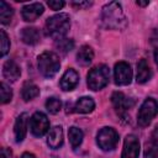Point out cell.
Wrapping results in <instances>:
<instances>
[{
  "label": "cell",
  "mask_w": 158,
  "mask_h": 158,
  "mask_svg": "<svg viewBox=\"0 0 158 158\" xmlns=\"http://www.w3.org/2000/svg\"><path fill=\"white\" fill-rule=\"evenodd\" d=\"M102 22L109 28H123L126 26V19L122 12V7L118 2L111 1L102 7L101 15Z\"/></svg>",
  "instance_id": "cell-1"
},
{
  "label": "cell",
  "mask_w": 158,
  "mask_h": 158,
  "mask_svg": "<svg viewBox=\"0 0 158 158\" xmlns=\"http://www.w3.org/2000/svg\"><path fill=\"white\" fill-rule=\"evenodd\" d=\"M47 143L51 148H59L63 144V130L60 126H54L51 128L47 138Z\"/></svg>",
  "instance_id": "cell-15"
},
{
  "label": "cell",
  "mask_w": 158,
  "mask_h": 158,
  "mask_svg": "<svg viewBox=\"0 0 158 158\" xmlns=\"http://www.w3.org/2000/svg\"><path fill=\"white\" fill-rule=\"evenodd\" d=\"M154 58H156V63L158 65V49H156V52H154Z\"/></svg>",
  "instance_id": "cell-35"
},
{
  "label": "cell",
  "mask_w": 158,
  "mask_h": 158,
  "mask_svg": "<svg viewBox=\"0 0 158 158\" xmlns=\"http://www.w3.org/2000/svg\"><path fill=\"white\" fill-rule=\"evenodd\" d=\"M30 128L33 136L36 137L43 136L49 130V121L47 116L41 111L35 112L30 120Z\"/></svg>",
  "instance_id": "cell-7"
},
{
  "label": "cell",
  "mask_w": 158,
  "mask_h": 158,
  "mask_svg": "<svg viewBox=\"0 0 158 158\" xmlns=\"http://www.w3.org/2000/svg\"><path fill=\"white\" fill-rule=\"evenodd\" d=\"M152 77V70L147 63L146 59H141L137 63V75H136V80L139 84H143L146 81H148Z\"/></svg>",
  "instance_id": "cell-16"
},
{
  "label": "cell",
  "mask_w": 158,
  "mask_h": 158,
  "mask_svg": "<svg viewBox=\"0 0 158 158\" xmlns=\"http://www.w3.org/2000/svg\"><path fill=\"white\" fill-rule=\"evenodd\" d=\"M0 91H1V104H7L9 101H11L12 98V90L10 89V86L5 83L0 84Z\"/></svg>",
  "instance_id": "cell-26"
},
{
  "label": "cell",
  "mask_w": 158,
  "mask_h": 158,
  "mask_svg": "<svg viewBox=\"0 0 158 158\" xmlns=\"http://www.w3.org/2000/svg\"><path fill=\"white\" fill-rule=\"evenodd\" d=\"M114 78L117 85H127L131 83L132 79V69L128 63L118 62L115 64L114 69Z\"/></svg>",
  "instance_id": "cell-8"
},
{
  "label": "cell",
  "mask_w": 158,
  "mask_h": 158,
  "mask_svg": "<svg viewBox=\"0 0 158 158\" xmlns=\"http://www.w3.org/2000/svg\"><path fill=\"white\" fill-rule=\"evenodd\" d=\"M70 27V20L67 14H57L47 19L46 21V31L49 37L56 41L64 38L68 30Z\"/></svg>",
  "instance_id": "cell-2"
},
{
  "label": "cell",
  "mask_w": 158,
  "mask_h": 158,
  "mask_svg": "<svg viewBox=\"0 0 158 158\" xmlns=\"http://www.w3.org/2000/svg\"><path fill=\"white\" fill-rule=\"evenodd\" d=\"M78 81H79V74L74 70V69H72V68H69L68 70H65V73L63 74V77H62V79H60V88L64 90V91H70V90H73L75 86H77V84H78Z\"/></svg>",
  "instance_id": "cell-12"
},
{
  "label": "cell",
  "mask_w": 158,
  "mask_h": 158,
  "mask_svg": "<svg viewBox=\"0 0 158 158\" xmlns=\"http://www.w3.org/2000/svg\"><path fill=\"white\" fill-rule=\"evenodd\" d=\"M47 4L52 10H60L64 6V1L62 0H49Z\"/></svg>",
  "instance_id": "cell-28"
},
{
  "label": "cell",
  "mask_w": 158,
  "mask_h": 158,
  "mask_svg": "<svg viewBox=\"0 0 158 158\" xmlns=\"http://www.w3.org/2000/svg\"><path fill=\"white\" fill-rule=\"evenodd\" d=\"M95 107V102L89 96H83L80 98L77 102H75V111L79 114H89L94 110Z\"/></svg>",
  "instance_id": "cell-19"
},
{
  "label": "cell",
  "mask_w": 158,
  "mask_h": 158,
  "mask_svg": "<svg viewBox=\"0 0 158 158\" xmlns=\"http://www.w3.org/2000/svg\"><path fill=\"white\" fill-rule=\"evenodd\" d=\"M2 74H4L5 79H7L9 81H16L21 75V70H20V67L14 60L10 59L4 63Z\"/></svg>",
  "instance_id": "cell-14"
},
{
  "label": "cell",
  "mask_w": 158,
  "mask_h": 158,
  "mask_svg": "<svg viewBox=\"0 0 158 158\" xmlns=\"http://www.w3.org/2000/svg\"><path fill=\"white\" fill-rule=\"evenodd\" d=\"M93 59H94V52H93L91 47L81 46L79 52L77 53V62L81 67H86L93 62Z\"/></svg>",
  "instance_id": "cell-18"
},
{
  "label": "cell",
  "mask_w": 158,
  "mask_h": 158,
  "mask_svg": "<svg viewBox=\"0 0 158 158\" xmlns=\"http://www.w3.org/2000/svg\"><path fill=\"white\" fill-rule=\"evenodd\" d=\"M144 157L146 158H158V146L151 143H147L144 149Z\"/></svg>",
  "instance_id": "cell-27"
},
{
  "label": "cell",
  "mask_w": 158,
  "mask_h": 158,
  "mask_svg": "<svg viewBox=\"0 0 158 158\" xmlns=\"http://www.w3.org/2000/svg\"><path fill=\"white\" fill-rule=\"evenodd\" d=\"M139 141L135 135H127L123 142V149L121 158H138Z\"/></svg>",
  "instance_id": "cell-9"
},
{
  "label": "cell",
  "mask_w": 158,
  "mask_h": 158,
  "mask_svg": "<svg viewBox=\"0 0 158 158\" xmlns=\"http://www.w3.org/2000/svg\"><path fill=\"white\" fill-rule=\"evenodd\" d=\"M136 4L139 5V6H147L148 5V1H137Z\"/></svg>",
  "instance_id": "cell-34"
},
{
  "label": "cell",
  "mask_w": 158,
  "mask_h": 158,
  "mask_svg": "<svg viewBox=\"0 0 158 158\" xmlns=\"http://www.w3.org/2000/svg\"><path fill=\"white\" fill-rule=\"evenodd\" d=\"M7 156H10V152L7 153L6 148H1V158H7Z\"/></svg>",
  "instance_id": "cell-33"
},
{
  "label": "cell",
  "mask_w": 158,
  "mask_h": 158,
  "mask_svg": "<svg viewBox=\"0 0 158 158\" xmlns=\"http://www.w3.org/2000/svg\"><path fill=\"white\" fill-rule=\"evenodd\" d=\"M21 158H36V156L32 154V153H30V152H25V153L21 156Z\"/></svg>",
  "instance_id": "cell-32"
},
{
  "label": "cell",
  "mask_w": 158,
  "mask_h": 158,
  "mask_svg": "<svg viewBox=\"0 0 158 158\" xmlns=\"http://www.w3.org/2000/svg\"><path fill=\"white\" fill-rule=\"evenodd\" d=\"M40 95V89L37 85H35L33 83H25V85L22 86L21 90V96L25 101H30L35 98H37Z\"/></svg>",
  "instance_id": "cell-20"
},
{
  "label": "cell",
  "mask_w": 158,
  "mask_h": 158,
  "mask_svg": "<svg viewBox=\"0 0 158 158\" xmlns=\"http://www.w3.org/2000/svg\"><path fill=\"white\" fill-rule=\"evenodd\" d=\"M41 38V33L36 27H25L21 31V40L26 44H36Z\"/></svg>",
  "instance_id": "cell-17"
},
{
  "label": "cell",
  "mask_w": 158,
  "mask_h": 158,
  "mask_svg": "<svg viewBox=\"0 0 158 158\" xmlns=\"http://www.w3.org/2000/svg\"><path fill=\"white\" fill-rule=\"evenodd\" d=\"M12 15H14L12 7L9 4H6L5 1H0V21H1V23H4V25L9 23L12 19Z\"/></svg>",
  "instance_id": "cell-21"
},
{
  "label": "cell",
  "mask_w": 158,
  "mask_h": 158,
  "mask_svg": "<svg viewBox=\"0 0 158 158\" xmlns=\"http://www.w3.org/2000/svg\"><path fill=\"white\" fill-rule=\"evenodd\" d=\"M68 136H69V142L74 148L81 144V142H83V131L80 128H78L75 126L70 127L69 131H68Z\"/></svg>",
  "instance_id": "cell-22"
},
{
  "label": "cell",
  "mask_w": 158,
  "mask_h": 158,
  "mask_svg": "<svg viewBox=\"0 0 158 158\" xmlns=\"http://www.w3.org/2000/svg\"><path fill=\"white\" fill-rule=\"evenodd\" d=\"M27 123H28V115L26 112L21 114L17 116L14 126V133H15V139L16 142H22L26 132H27Z\"/></svg>",
  "instance_id": "cell-11"
},
{
  "label": "cell",
  "mask_w": 158,
  "mask_h": 158,
  "mask_svg": "<svg viewBox=\"0 0 158 158\" xmlns=\"http://www.w3.org/2000/svg\"><path fill=\"white\" fill-rule=\"evenodd\" d=\"M110 79V70L105 64H100L98 67H94L89 74H88V86L93 91H98L107 85Z\"/></svg>",
  "instance_id": "cell-4"
},
{
  "label": "cell",
  "mask_w": 158,
  "mask_h": 158,
  "mask_svg": "<svg viewBox=\"0 0 158 158\" xmlns=\"http://www.w3.org/2000/svg\"><path fill=\"white\" fill-rule=\"evenodd\" d=\"M111 101L115 106V109L120 112H123L126 111L127 109H131L133 106V100L127 98L123 93L121 91H115L111 96Z\"/></svg>",
  "instance_id": "cell-13"
},
{
  "label": "cell",
  "mask_w": 158,
  "mask_h": 158,
  "mask_svg": "<svg viewBox=\"0 0 158 158\" xmlns=\"http://www.w3.org/2000/svg\"><path fill=\"white\" fill-rule=\"evenodd\" d=\"M151 142L156 146H158V126H156V128L153 130L152 135H151Z\"/></svg>",
  "instance_id": "cell-29"
},
{
  "label": "cell",
  "mask_w": 158,
  "mask_h": 158,
  "mask_svg": "<svg viewBox=\"0 0 158 158\" xmlns=\"http://www.w3.org/2000/svg\"><path fill=\"white\" fill-rule=\"evenodd\" d=\"M158 114V104L154 99L148 98L143 101V104L141 105L139 110H138V115H137V122L139 126L146 127L148 126L152 120L156 117V115Z\"/></svg>",
  "instance_id": "cell-5"
},
{
  "label": "cell",
  "mask_w": 158,
  "mask_h": 158,
  "mask_svg": "<svg viewBox=\"0 0 158 158\" xmlns=\"http://www.w3.org/2000/svg\"><path fill=\"white\" fill-rule=\"evenodd\" d=\"M62 107V102L57 98H49L46 101V109L48 110L49 114H57Z\"/></svg>",
  "instance_id": "cell-23"
},
{
  "label": "cell",
  "mask_w": 158,
  "mask_h": 158,
  "mask_svg": "<svg viewBox=\"0 0 158 158\" xmlns=\"http://www.w3.org/2000/svg\"><path fill=\"white\" fill-rule=\"evenodd\" d=\"M72 5L73 6H75V7H79V9H81V7H88V6H90L91 5V2L90 1H73L72 2Z\"/></svg>",
  "instance_id": "cell-30"
},
{
  "label": "cell",
  "mask_w": 158,
  "mask_h": 158,
  "mask_svg": "<svg viewBox=\"0 0 158 158\" xmlns=\"http://www.w3.org/2000/svg\"><path fill=\"white\" fill-rule=\"evenodd\" d=\"M38 70L44 78H52L57 74L60 67L59 58L53 52H43L37 58Z\"/></svg>",
  "instance_id": "cell-3"
},
{
  "label": "cell",
  "mask_w": 158,
  "mask_h": 158,
  "mask_svg": "<svg viewBox=\"0 0 158 158\" xmlns=\"http://www.w3.org/2000/svg\"><path fill=\"white\" fill-rule=\"evenodd\" d=\"M56 46H57V48H58L62 53H68L69 51L73 49L74 42H73V40H69V38H62V40L57 41Z\"/></svg>",
  "instance_id": "cell-24"
},
{
  "label": "cell",
  "mask_w": 158,
  "mask_h": 158,
  "mask_svg": "<svg viewBox=\"0 0 158 158\" xmlns=\"http://www.w3.org/2000/svg\"><path fill=\"white\" fill-rule=\"evenodd\" d=\"M151 38H152V40H151V41H152V44L154 46L156 49H158V30H154V31H153Z\"/></svg>",
  "instance_id": "cell-31"
},
{
  "label": "cell",
  "mask_w": 158,
  "mask_h": 158,
  "mask_svg": "<svg viewBox=\"0 0 158 158\" xmlns=\"http://www.w3.org/2000/svg\"><path fill=\"white\" fill-rule=\"evenodd\" d=\"M96 142L102 151H112L118 142V133L112 127H102L98 132Z\"/></svg>",
  "instance_id": "cell-6"
},
{
  "label": "cell",
  "mask_w": 158,
  "mask_h": 158,
  "mask_svg": "<svg viewBox=\"0 0 158 158\" xmlns=\"http://www.w3.org/2000/svg\"><path fill=\"white\" fill-rule=\"evenodd\" d=\"M0 42H1L0 43V46H1L0 54H1V57H4L10 49V40H9V37H7V35L4 30L0 31Z\"/></svg>",
  "instance_id": "cell-25"
},
{
  "label": "cell",
  "mask_w": 158,
  "mask_h": 158,
  "mask_svg": "<svg viewBox=\"0 0 158 158\" xmlns=\"http://www.w3.org/2000/svg\"><path fill=\"white\" fill-rule=\"evenodd\" d=\"M43 10L44 9H43L42 4L33 2V4H28V5L23 6L22 11H21V15H22V19L26 22H32L43 14Z\"/></svg>",
  "instance_id": "cell-10"
}]
</instances>
